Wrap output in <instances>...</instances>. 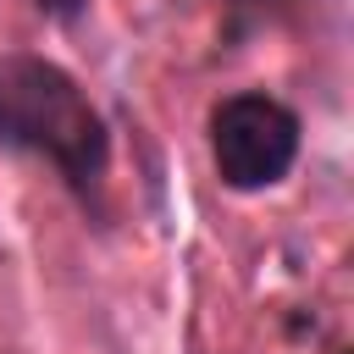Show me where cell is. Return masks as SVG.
I'll return each mask as SVG.
<instances>
[{
	"mask_svg": "<svg viewBox=\"0 0 354 354\" xmlns=\"http://www.w3.org/2000/svg\"><path fill=\"white\" fill-rule=\"evenodd\" d=\"M0 149L44 160L83 210H105L111 127L61 61L33 50L0 55Z\"/></svg>",
	"mask_w": 354,
	"mask_h": 354,
	"instance_id": "cell-1",
	"label": "cell"
},
{
	"mask_svg": "<svg viewBox=\"0 0 354 354\" xmlns=\"http://www.w3.org/2000/svg\"><path fill=\"white\" fill-rule=\"evenodd\" d=\"M205 149H210L221 188L266 194V188L293 177V166L304 155V122L288 100H277L266 88H238V94H221L210 105Z\"/></svg>",
	"mask_w": 354,
	"mask_h": 354,
	"instance_id": "cell-2",
	"label": "cell"
},
{
	"mask_svg": "<svg viewBox=\"0 0 354 354\" xmlns=\"http://www.w3.org/2000/svg\"><path fill=\"white\" fill-rule=\"evenodd\" d=\"M216 6L227 11L232 33H238V28H254V22H293V17L315 11L321 0H216Z\"/></svg>",
	"mask_w": 354,
	"mask_h": 354,
	"instance_id": "cell-3",
	"label": "cell"
}]
</instances>
